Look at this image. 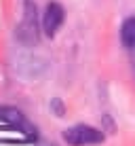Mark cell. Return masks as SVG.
Wrapping results in <instances>:
<instances>
[{
	"mask_svg": "<svg viewBox=\"0 0 135 146\" xmlns=\"http://www.w3.org/2000/svg\"><path fill=\"white\" fill-rule=\"evenodd\" d=\"M129 53H131V62H133V70H135V44L129 49Z\"/></svg>",
	"mask_w": 135,
	"mask_h": 146,
	"instance_id": "obj_6",
	"label": "cell"
},
{
	"mask_svg": "<svg viewBox=\"0 0 135 146\" xmlns=\"http://www.w3.org/2000/svg\"><path fill=\"white\" fill-rule=\"evenodd\" d=\"M63 140L70 146H95L103 142V133L99 131L97 127H91V125H72L63 131Z\"/></svg>",
	"mask_w": 135,
	"mask_h": 146,
	"instance_id": "obj_1",
	"label": "cell"
},
{
	"mask_svg": "<svg viewBox=\"0 0 135 146\" xmlns=\"http://www.w3.org/2000/svg\"><path fill=\"white\" fill-rule=\"evenodd\" d=\"M121 40L122 44L127 47V51L135 44V15L133 17H127L122 21V28H121Z\"/></svg>",
	"mask_w": 135,
	"mask_h": 146,
	"instance_id": "obj_5",
	"label": "cell"
},
{
	"mask_svg": "<svg viewBox=\"0 0 135 146\" xmlns=\"http://www.w3.org/2000/svg\"><path fill=\"white\" fill-rule=\"evenodd\" d=\"M0 121H4L9 127H13L15 131L23 133V135H26V138H30V140H36V138H38L36 125H34L32 121H30L26 114L21 112V110H17V108L0 106Z\"/></svg>",
	"mask_w": 135,
	"mask_h": 146,
	"instance_id": "obj_2",
	"label": "cell"
},
{
	"mask_svg": "<svg viewBox=\"0 0 135 146\" xmlns=\"http://www.w3.org/2000/svg\"><path fill=\"white\" fill-rule=\"evenodd\" d=\"M66 21V11L59 2H49L47 9H44V15H42V30L49 38H53L55 34L59 32V28L63 26Z\"/></svg>",
	"mask_w": 135,
	"mask_h": 146,
	"instance_id": "obj_4",
	"label": "cell"
},
{
	"mask_svg": "<svg viewBox=\"0 0 135 146\" xmlns=\"http://www.w3.org/2000/svg\"><path fill=\"white\" fill-rule=\"evenodd\" d=\"M19 38L23 42H36L38 38V17H36V4L32 0H26L23 9V21L19 26Z\"/></svg>",
	"mask_w": 135,
	"mask_h": 146,
	"instance_id": "obj_3",
	"label": "cell"
}]
</instances>
